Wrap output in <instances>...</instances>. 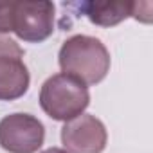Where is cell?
Instances as JSON below:
<instances>
[{
	"label": "cell",
	"mask_w": 153,
	"mask_h": 153,
	"mask_svg": "<svg viewBox=\"0 0 153 153\" xmlns=\"http://www.w3.org/2000/svg\"><path fill=\"white\" fill-rule=\"evenodd\" d=\"M58 63L63 74L72 76L83 85H97L110 70V52L99 38L76 34L63 42Z\"/></svg>",
	"instance_id": "obj_1"
},
{
	"label": "cell",
	"mask_w": 153,
	"mask_h": 153,
	"mask_svg": "<svg viewBox=\"0 0 153 153\" xmlns=\"http://www.w3.org/2000/svg\"><path fill=\"white\" fill-rule=\"evenodd\" d=\"M90 105L88 87L63 72L51 76L42 85L40 106L54 121H70L85 114Z\"/></svg>",
	"instance_id": "obj_2"
},
{
	"label": "cell",
	"mask_w": 153,
	"mask_h": 153,
	"mask_svg": "<svg viewBox=\"0 0 153 153\" xmlns=\"http://www.w3.org/2000/svg\"><path fill=\"white\" fill-rule=\"evenodd\" d=\"M56 7L49 0L13 2L11 33L27 43H42L54 33Z\"/></svg>",
	"instance_id": "obj_3"
},
{
	"label": "cell",
	"mask_w": 153,
	"mask_h": 153,
	"mask_svg": "<svg viewBox=\"0 0 153 153\" xmlns=\"http://www.w3.org/2000/svg\"><path fill=\"white\" fill-rule=\"evenodd\" d=\"M45 140V126L31 114H11L0 121V148L9 153H36Z\"/></svg>",
	"instance_id": "obj_4"
},
{
	"label": "cell",
	"mask_w": 153,
	"mask_h": 153,
	"mask_svg": "<svg viewBox=\"0 0 153 153\" xmlns=\"http://www.w3.org/2000/svg\"><path fill=\"white\" fill-rule=\"evenodd\" d=\"M108 133L105 124L90 114L67 121L61 128V142L68 153H103Z\"/></svg>",
	"instance_id": "obj_5"
},
{
	"label": "cell",
	"mask_w": 153,
	"mask_h": 153,
	"mask_svg": "<svg viewBox=\"0 0 153 153\" xmlns=\"http://www.w3.org/2000/svg\"><path fill=\"white\" fill-rule=\"evenodd\" d=\"M31 83L29 70L20 58L0 56V101L20 99Z\"/></svg>",
	"instance_id": "obj_6"
},
{
	"label": "cell",
	"mask_w": 153,
	"mask_h": 153,
	"mask_svg": "<svg viewBox=\"0 0 153 153\" xmlns=\"http://www.w3.org/2000/svg\"><path fill=\"white\" fill-rule=\"evenodd\" d=\"M83 15L99 27H114L133 16V2H85L81 4Z\"/></svg>",
	"instance_id": "obj_7"
},
{
	"label": "cell",
	"mask_w": 153,
	"mask_h": 153,
	"mask_svg": "<svg viewBox=\"0 0 153 153\" xmlns=\"http://www.w3.org/2000/svg\"><path fill=\"white\" fill-rule=\"evenodd\" d=\"M0 56H13V58H24V49L7 34H0Z\"/></svg>",
	"instance_id": "obj_8"
},
{
	"label": "cell",
	"mask_w": 153,
	"mask_h": 153,
	"mask_svg": "<svg viewBox=\"0 0 153 153\" xmlns=\"http://www.w3.org/2000/svg\"><path fill=\"white\" fill-rule=\"evenodd\" d=\"M11 13H13V2L0 4V34L11 33Z\"/></svg>",
	"instance_id": "obj_9"
},
{
	"label": "cell",
	"mask_w": 153,
	"mask_h": 153,
	"mask_svg": "<svg viewBox=\"0 0 153 153\" xmlns=\"http://www.w3.org/2000/svg\"><path fill=\"white\" fill-rule=\"evenodd\" d=\"M42 153H68V151H65L61 148H49V149H43Z\"/></svg>",
	"instance_id": "obj_10"
}]
</instances>
